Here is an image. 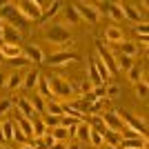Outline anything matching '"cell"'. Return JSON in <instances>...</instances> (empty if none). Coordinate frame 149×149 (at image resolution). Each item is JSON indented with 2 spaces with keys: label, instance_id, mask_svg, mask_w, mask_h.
I'll return each mask as SVG.
<instances>
[{
  "label": "cell",
  "instance_id": "f1b7e54d",
  "mask_svg": "<svg viewBox=\"0 0 149 149\" xmlns=\"http://www.w3.org/2000/svg\"><path fill=\"white\" fill-rule=\"evenodd\" d=\"M31 107H33V111L38 113V116H42L45 113V98L42 96H33V98H29Z\"/></svg>",
  "mask_w": 149,
  "mask_h": 149
},
{
  "label": "cell",
  "instance_id": "d6986e66",
  "mask_svg": "<svg viewBox=\"0 0 149 149\" xmlns=\"http://www.w3.org/2000/svg\"><path fill=\"white\" fill-rule=\"evenodd\" d=\"M16 125H18L20 131L25 134V138H31V140H33V125H31V120H27L25 116H20V118H16Z\"/></svg>",
  "mask_w": 149,
  "mask_h": 149
},
{
  "label": "cell",
  "instance_id": "4fadbf2b",
  "mask_svg": "<svg viewBox=\"0 0 149 149\" xmlns=\"http://www.w3.org/2000/svg\"><path fill=\"white\" fill-rule=\"evenodd\" d=\"M25 58L27 60H33V62H42L45 60V54H42V49L38 47V45H27V49H25Z\"/></svg>",
  "mask_w": 149,
  "mask_h": 149
},
{
  "label": "cell",
  "instance_id": "f5cc1de1",
  "mask_svg": "<svg viewBox=\"0 0 149 149\" xmlns=\"http://www.w3.org/2000/svg\"><path fill=\"white\" fill-rule=\"evenodd\" d=\"M0 62H5V56H2V51H0Z\"/></svg>",
  "mask_w": 149,
  "mask_h": 149
},
{
  "label": "cell",
  "instance_id": "ba28073f",
  "mask_svg": "<svg viewBox=\"0 0 149 149\" xmlns=\"http://www.w3.org/2000/svg\"><path fill=\"white\" fill-rule=\"evenodd\" d=\"M120 116H123L120 120H125V123L129 125V129H131V131H136L138 136H143V138H145V134H147V123H145V120L134 118V116H131V113H127V111H123Z\"/></svg>",
  "mask_w": 149,
  "mask_h": 149
},
{
  "label": "cell",
  "instance_id": "8992f818",
  "mask_svg": "<svg viewBox=\"0 0 149 149\" xmlns=\"http://www.w3.org/2000/svg\"><path fill=\"white\" fill-rule=\"evenodd\" d=\"M100 120H102V125H105V129H111L116 131V134H123V120H120V116L116 111H105L100 113Z\"/></svg>",
  "mask_w": 149,
  "mask_h": 149
},
{
  "label": "cell",
  "instance_id": "f546056e",
  "mask_svg": "<svg viewBox=\"0 0 149 149\" xmlns=\"http://www.w3.org/2000/svg\"><path fill=\"white\" fill-rule=\"evenodd\" d=\"M120 96V87L116 85V82H111V85H107L105 87V100H113Z\"/></svg>",
  "mask_w": 149,
  "mask_h": 149
},
{
  "label": "cell",
  "instance_id": "d590c367",
  "mask_svg": "<svg viewBox=\"0 0 149 149\" xmlns=\"http://www.w3.org/2000/svg\"><path fill=\"white\" fill-rule=\"evenodd\" d=\"M42 123L47 125V127H51V129L60 127V118H58V116H47V113H45V116H42Z\"/></svg>",
  "mask_w": 149,
  "mask_h": 149
},
{
  "label": "cell",
  "instance_id": "816d5d0a",
  "mask_svg": "<svg viewBox=\"0 0 149 149\" xmlns=\"http://www.w3.org/2000/svg\"><path fill=\"white\" fill-rule=\"evenodd\" d=\"M20 149H33V145H22Z\"/></svg>",
  "mask_w": 149,
  "mask_h": 149
},
{
  "label": "cell",
  "instance_id": "836d02e7",
  "mask_svg": "<svg viewBox=\"0 0 149 149\" xmlns=\"http://www.w3.org/2000/svg\"><path fill=\"white\" fill-rule=\"evenodd\" d=\"M0 127H2V134H5V140H13V123H11V120H7V123H2Z\"/></svg>",
  "mask_w": 149,
  "mask_h": 149
},
{
  "label": "cell",
  "instance_id": "4316f807",
  "mask_svg": "<svg viewBox=\"0 0 149 149\" xmlns=\"http://www.w3.org/2000/svg\"><path fill=\"white\" fill-rule=\"evenodd\" d=\"M31 125H33V140H38V138H42L45 134H47V125L42 123V120H31Z\"/></svg>",
  "mask_w": 149,
  "mask_h": 149
},
{
  "label": "cell",
  "instance_id": "db71d44e",
  "mask_svg": "<svg viewBox=\"0 0 149 149\" xmlns=\"http://www.w3.org/2000/svg\"><path fill=\"white\" fill-rule=\"evenodd\" d=\"M0 149H5V147H0Z\"/></svg>",
  "mask_w": 149,
  "mask_h": 149
},
{
  "label": "cell",
  "instance_id": "5bb4252c",
  "mask_svg": "<svg viewBox=\"0 0 149 149\" xmlns=\"http://www.w3.org/2000/svg\"><path fill=\"white\" fill-rule=\"evenodd\" d=\"M0 51H2V56H5V60H13V58H20V54H22V49H20V45H0Z\"/></svg>",
  "mask_w": 149,
  "mask_h": 149
},
{
  "label": "cell",
  "instance_id": "ab89813d",
  "mask_svg": "<svg viewBox=\"0 0 149 149\" xmlns=\"http://www.w3.org/2000/svg\"><path fill=\"white\" fill-rule=\"evenodd\" d=\"M89 143H93V145H102V134L100 131H96L91 127V134H89Z\"/></svg>",
  "mask_w": 149,
  "mask_h": 149
},
{
  "label": "cell",
  "instance_id": "8fae6325",
  "mask_svg": "<svg viewBox=\"0 0 149 149\" xmlns=\"http://www.w3.org/2000/svg\"><path fill=\"white\" fill-rule=\"evenodd\" d=\"M18 111L22 113L27 120H36V116H38V113L33 111V107H31L29 98H18Z\"/></svg>",
  "mask_w": 149,
  "mask_h": 149
},
{
  "label": "cell",
  "instance_id": "60d3db41",
  "mask_svg": "<svg viewBox=\"0 0 149 149\" xmlns=\"http://www.w3.org/2000/svg\"><path fill=\"white\" fill-rule=\"evenodd\" d=\"M127 74H129V80L131 82H138V80H140V67H136V65H134Z\"/></svg>",
  "mask_w": 149,
  "mask_h": 149
},
{
  "label": "cell",
  "instance_id": "681fc988",
  "mask_svg": "<svg viewBox=\"0 0 149 149\" xmlns=\"http://www.w3.org/2000/svg\"><path fill=\"white\" fill-rule=\"evenodd\" d=\"M5 143V134H2V127H0V145Z\"/></svg>",
  "mask_w": 149,
  "mask_h": 149
},
{
  "label": "cell",
  "instance_id": "8d00e7d4",
  "mask_svg": "<svg viewBox=\"0 0 149 149\" xmlns=\"http://www.w3.org/2000/svg\"><path fill=\"white\" fill-rule=\"evenodd\" d=\"M136 33L140 36L143 45H147V22H138V25H136Z\"/></svg>",
  "mask_w": 149,
  "mask_h": 149
},
{
  "label": "cell",
  "instance_id": "7dc6e473",
  "mask_svg": "<svg viewBox=\"0 0 149 149\" xmlns=\"http://www.w3.org/2000/svg\"><path fill=\"white\" fill-rule=\"evenodd\" d=\"M5 82H7V76L0 71V87H5Z\"/></svg>",
  "mask_w": 149,
  "mask_h": 149
},
{
  "label": "cell",
  "instance_id": "ac0fdd59",
  "mask_svg": "<svg viewBox=\"0 0 149 149\" xmlns=\"http://www.w3.org/2000/svg\"><path fill=\"white\" fill-rule=\"evenodd\" d=\"M113 62H116V69H118V71H129V69L134 67L131 58L125 56V54H116V56H113Z\"/></svg>",
  "mask_w": 149,
  "mask_h": 149
},
{
  "label": "cell",
  "instance_id": "6da1fadb",
  "mask_svg": "<svg viewBox=\"0 0 149 149\" xmlns=\"http://www.w3.org/2000/svg\"><path fill=\"white\" fill-rule=\"evenodd\" d=\"M0 18L7 20V25L16 27L22 33V29H27V20L20 16V11L16 9V2H2L0 5Z\"/></svg>",
  "mask_w": 149,
  "mask_h": 149
},
{
  "label": "cell",
  "instance_id": "2e32d148",
  "mask_svg": "<svg viewBox=\"0 0 149 149\" xmlns=\"http://www.w3.org/2000/svg\"><path fill=\"white\" fill-rule=\"evenodd\" d=\"M120 9H123V18H129V20H134V22H140V11H138V7L136 5H120Z\"/></svg>",
  "mask_w": 149,
  "mask_h": 149
},
{
  "label": "cell",
  "instance_id": "ffe728a7",
  "mask_svg": "<svg viewBox=\"0 0 149 149\" xmlns=\"http://www.w3.org/2000/svg\"><path fill=\"white\" fill-rule=\"evenodd\" d=\"M105 38H107V42L118 45V42H123V31H120L118 27H107V31H105Z\"/></svg>",
  "mask_w": 149,
  "mask_h": 149
},
{
  "label": "cell",
  "instance_id": "e575fe53",
  "mask_svg": "<svg viewBox=\"0 0 149 149\" xmlns=\"http://www.w3.org/2000/svg\"><path fill=\"white\" fill-rule=\"evenodd\" d=\"M89 82H91V85H102L98 71H96V67H93V62H89Z\"/></svg>",
  "mask_w": 149,
  "mask_h": 149
},
{
  "label": "cell",
  "instance_id": "83f0119b",
  "mask_svg": "<svg viewBox=\"0 0 149 149\" xmlns=\"http://www.w3.org/2000/svg\"><path fill=\"white\" fill-rule=\"evenodd\" d=\"M9 89H18V87H22V76L18 74V71H13L11 76H7V82H5Z\"/></svg>",
  "mask_w": 149,
  "mask_h": 149
},
{
  "label": "cell",
  "instance_id": "7c38bea8",
  "mask_svg": "<svg viewBox=\"0 0 149 149\" xmlns=\"http://www.w3.org/2000/svg\"><path fill=\"white\" fill-rule=\"evenodd\" d=\"M38 80H40V71H38V69H29L25 74V78H22V87L25 89H36Z\"/></svg>",
  "mask_w": 149,
  "mask_h": 149
},
{
  "label": "cell",
  "instance_id": "52a82bcc",
  "mask_svg": "<svg viewBox=\"0 0 149 149\" xmlns=\"http://www.w3.org/2000/svg\"><path fill=\"white\" fill-rule=\"evenodd\" d=\"M74 60H78V56H76L74 51H56V54H51V56L47 58V65H51V67H62V65L74 62Z\"/></svg>",
  "mask_w": 149,
  "mask_h": 149
},
{
  "label": "cell",
  "instance_id": "484cf974",
  "mask_svg": "<svg viewBox=\"0 0 149 149\" xmlns=\"http://www.w3.org/2000/svg\"><path fill=\"white\" fill-rule=\"evenodd\" d=\"M60 107H62V113H67L69 118L78 120V123H80V120H82V113L78 111V109H76L74 105H71V102H65V105H60Z\"/></svg>",
  "mask_w": 149,
  "mask_h": 149
},
{
  "label": "cell",
  "instance_id": "ee69618b",
  "mask_svg": "<svg viewBox=\"0 0 149 149\" xmlns=\"http://www.w3.org/2000/svg\"><path fill=\"white\" fill-rule=\"evenodd\" d=\"M82 91H85V93H89V91H91V82H89V80H85V82H82Z\"/></svg>",
  "mask_w": 149,
  "mask_h": 149
},
{
  "label": "cell",
  "instance_id": "7a4b0ae2",
  "mask_svg": "<svg viewBox=\"0 0 149 149\" xmlns=\"http://www.w3.org/2000/svg\"><path fill=\"white\" fill-rule=\"evenodd\" d=\"M45 38L54 45H65L71 38V33L62 22H51V25H45Z\"/></svg>",
  "mask_w": 149,
  "mask_h": 149
},
{
  "label": "cell",
  "instance_id": "277c9868",
  "mask_svg": "<svg viewBox=\"0 0 149 149\" xmlns=\"http://www.w3.org/2000/svg\"><path fill=\"white\" fill-rule=\"evenodd\" d=\"M76 5V11L80 16V20H87L91 25H96L100 20V11H98V5H93V2H74Z\"/></svg>",
  "mask_w": 149,
  "mask_h": 149
},
{
  "label": "cell",
  "instance_id": "1f68e13d",
  "mask_svg": "<svg viewBox=\"0 0 149 149\" xmlns=\"http://www.w3.org/2000/svg\"><path fill=\"white\" fill-rule=\"evenodd\" d=\"M120 45V54H125V56H136V45H134V42H125V40H123V42H118Z\"/></svg>",
  "mask_w": 149,
  "mask_h": 149
},
{
  "label": "cell",
  "instance_id": "5b68a950",
  "mask_svg": "<svg viewBox=\"0 0 149 149\" xmlns=\"http://www.w3.org/2000/svg\"><path fill=\"white\" fill-rule=\"evenodd\" d=\"M49 82H51V91H54V96L67 98V96L74 93V85H71L67 78H62V76H54V78H49Z\"/></svg>",
  "mask_w": 149,
  "mask_h": 149
},
{
  "label": "cell",
  "instance_id": "603a6c76",
  "mask_svg": "<svg viewBox=\"0 0 149 149\" xmlns=\"http://www.w3.org/2000/svg\"><path fill=\"white\" fill-rule=\"evenodd\" d=\"M100 134H102V143H107V145H113V147H118V143H120V136L116 134V131H111V129H102Z\"/></svg>",
  "mask_w": 149,
  "mask_h": 149
},
{
  "label": "cell",
  "instance_id": "f6af8a7d",
  "mask_svg": "<svg viewBox=\"0 0 149 149\" xmlns=\"http://www.w3.org/2000/svg\"><path fill=\"white\" fill-rule=\"evenodd\" d=\"M67 149H82V145L78 143V140H74V143H69V145H67Z\"/></svg>",
  "mask_w": 149,
  "mask_h": 149
},
{
  "label": "cell",
  "instance_id": "d4e9b609",
  "mask_svg": "<svg viewBox=\"0 0 149 149\" xmlns=\"http://www.w3.org/2000/svg\"><path fill=\"white\" fill-rule=\"evenodd\" d=\"M45 113H47V116H58V118L65 116V113H62V107L58 105V102H54V100H49V102L45 105ZM45 113H42V116H45Z\"/></svg>",
  "mask_w": 149,
  "mask_h": 149
},
{
  "label": "cell",
  "instance_id": "7bdbcfd3",
  "mask_svg": "<svg viewBox=\"0 0 149 149\" xmlns=\"http://www.w3.org/2000/svg\"><path fill=\"white\" fill-rule=\"evenodd\" d=\"M105 87H107V85H98V87H96V89H93V96H96V98H102V96H105Z\"/></svg>",
  "mask_w": 149,
  "mask_h": 149
},
{
  "label": "cell",
  "instance_id": "e0dca14e",
  "mask_svg": "<svg viewBox=\"0 0 149 149\" xmlns=\"http://www.w3.org/2000/svg\"><path fill=\"white\" fill-rule=\"evenodd\" d=\"M120 149H143L147 147V138H131V140H120Z\"/></svg>",
  "mask_w": 149,
  "mask_h": 149
},
{
  "label": "cell",
  "instance_id": "9c48e42d",
  "mask_svg": "<svg viewBox=\"0 0 149 149\" xmlns=\"http://www.w3.org/2000/svg\"><path fill=\"white\" fill-rule=\"evenodd\" d=\"M20 40H22V33H20L16 27H11V25H2V42L5 45H18Z\"/></svg>",
  "mask_w": 149,
  "mask_h": 149
},
{
  "label": "cell",
  "instance_id": "f907efd6",
  "mask_svg": "<svg viewBox=\"0 0 149 149\" xmlns=\"http://www.w3.org/2000/svg\"><path fill=\"white\" fill-rule=\"evenodd\" d=\"M2 25H5V20L0 18V40H2Z\"/></svg>",
  "mask_w": 149,
  "mask_h": 149
},
{
  "label": "cell",
  "instance_id": "cb8c5ba5",
  "mask_svg": "<svg viewBox=\"0 0 149 149\" xmlns=\"http://www.w3.org/2000/svg\"><path fill=\"white\" fill-rule=\"evenodd\" d=\"M65 18H67L69 25H78V22H80V16H78V11H76V5H67L65 7Z\"/></svg>",
  "mask_w": 149,
  "mask_h": 149
},
{
  "label": "cell",
  "instance_id": "9a60e30c",
  "mask_svg": "<svg viewBox=\"0 0 149 149\" xmlns=\"http://www.w3.org/2000/svg\"><path fill=\"white\" fill-rule=\"evenodd\" d=\"M89 134H91V125L82 123V120L76 125V134L74 136L78 138V143H89Z\"/></svg>",
  "mask_w": 149,
  "mask_h": 149
},
{
  "label": "cell",
  "instance_id": "30bf717a",
  "mask_svg": "<svg viewBox=\"0 0 149 149\" xmlns=\"http://www.w3.org/2000/svg\"><path fill=\"white\" fill-rule=\"evenodd\" d=\"M98 11L102 13H109L113 20H123V9H120V5L118 2H100L98 5Z\"/></svg>",
  "mask_w": 149,
  "mask_h": 149
},
{
  "label": "cell",
  "instance_id": "4dcf8cb0",
  "mask_svg": "<svg viewBox=\"0 0 149 149\" xmlns=\"http://www.w3.org/2000/svg\"><path fill=\"white\" fill-rule=\"evenodd\" d=\"M51 136L56 138V143H65L69 138V129H65V127H56V129H51Z\"/></svg>",
  "mask_w": 149,
  "mask_h": 149
},
{
  "label": "cell",
  "instance_id": "c3c4849f",
  "mask_svg": "<svg viewBox=\"0 0 149 149\" xmlns=\"http://www.w3.org/2000/svg\"><path fill=\"white\" fill-rule=\"evenodd\" d=\"M100 147H102V149H118V147H113V145H107V143H102Z\"/></svg>",
  "mask_w": 149,
  "mask_h": 149
},
{
  "label": "cell",
  "instance_id": "7402d4cb",
  "mask_svg": "<svg viewBox=\"0 0 149 149\" xmlns=\"http://www.w3.org/2000/svg\"><path fill=\"white\" fill-rule=\"evenodd\" d=\"M38 89H40V96H42V98H51V96H54V91H51V82H49V78H45V76H40Z\"/></svg>",
  "mask_w": 149,
  "mask_h": 149
},
{
  "label": "cell",
  "instance_id": "b9f144b4",
  "mask_svg": "<svg viewBox=\"0 0 149 149\" xmlns=\"http://www.w3.org/2000/svg\"><path fill=\"white\" fill-rule=\"evenodd\" d=\"M11 65H16V67H27L29 65V60H27L25 56H20V58H13V60H9Z\"/></svg>",
  "mask_w": 149,
  "mask_h": 149
},
{
  "label": "cell",
  "instance_id": "f35d334b",
  "mask_svg": "<svg viewBox=\"0 0 149 149\" xmlns=\"http://www.w3.org/2000/svg\"><path fill=\"white\" fill-rule=\"evenodd\" d=\"M11 107H13V102L9 98H2L0 100V116H5L7 111H11Z\"/></svg>",
  "mask_w": 149,
  "mask_h": 149
},
{
  "label": "cell",
  "instance_id": "74e56055",
  "mask_svg": "<svg viewBox=\"0 0 149 149\" xmlns=\"http://www.w3.org/2000/svg\"><path fill=\"white\" fill-rule=\"evenodd\" d=\"M60 7H62V2H58V0H56V2H49V9L45 11V18H51V16H56Z\"/></svg>",
  "mask_w": 149,
  "mask_h": 149
},
{
  "label": "cell",
  "instance_id": "d6a6232c",
  "mask_svg": "<svg viewBox=\"0 0 149 149\" xmlns=\"http://www.w3.org/2000/svg\"><path fill=\"white\" fill-rule=\"evenodd\" d=\"M136 96L140 100H145L149 96V87H147V82H145V80H138L136 82Z\"/></svg>",
  "mask_w": 149,
  "mask_h": 149
},
{
  "label": "cell",
  "instance_id": "44dd1931",
  "mask_svg": "<svg viewBox=\"0 0 149 149\" xmlns=\"http://www.w3.org/2000/svg\"><path fill=\"white\" fill-rule=\"evenodd\" d=\"M93 67H96V71H98V76H100V80H102V85H107V80H111V74H109V69L102 65V62L98 60V58H93Z\"/></svg>",
  "mask_w": 149,
  "mask_h": 149
},
{
  "label": "cell",
  "instance_id": "bcb514c9",
  "mask_svg": "<svg viewBox=\"0 0 149 149\" xmlns=\"http://www.w3.org/2000/svg\"><path fill=\"white\" fill-rule=\"evenodd\" d=\"M49 149H67V143H56L54 147H49Z\"/></svg>",
  "mask_w": 149,
  "mask_h": 149
},
{
  "label": "cell",
  "instance_id": "3957f363",
  "mask_svg": "<svg viewBox=\"0 0 149 149\" xmlns=\"http://www.w3.org/2000/svg\"><path fill=\"white\" fill-rule=\"evenodd\" d=\"M16 9L20 11V16L25 20H40L42 18V9L36 0H20L16 2Z\"/></svg>",
  "mask_w": 149,
  "mask_h": 149
}]
</instances>
